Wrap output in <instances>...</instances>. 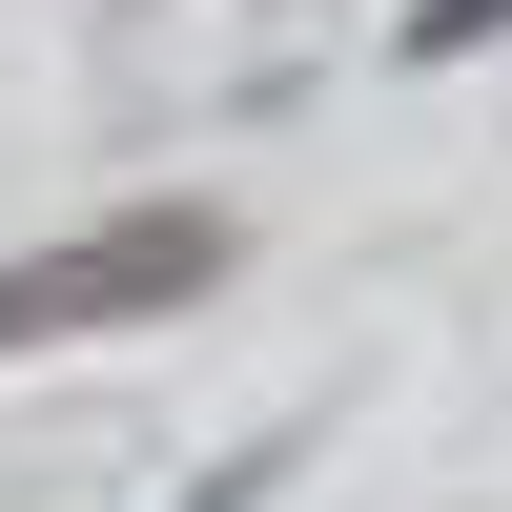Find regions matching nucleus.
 <instances>
[{
	"label": "nucleus",
	"mask_w": 512,
	"mask_h": 512,
	"mask_svg": "<svg viewBox=\"0 0 512 512\" xmlns=\"http://www.w3.org/2000/svg\"><path fill=\"white\" fill-rule=\"evenodd\" d=\"M492 41H512V0H410V21H390V62H492Z\"/></svg>",
	"instance_id": "3"
},
{
	"label": "nucleus",
	"mask_w": 512,
	"mask_h": 512,
	"mask_svg": "<svg viewBox=\"0 0 512 512\" xmlns=\"http://www.w3.org/2000/svg\"><path fill=\"white\" fill-rule=\"evenodd\" d=\"M287 472H308V410H287V431H246V451H205V492H164V512H267Z\"/></svg>",
	"instance_id": "2"
},
{
	"label": "nucleus",
	"mask_w": 512,
	"mask_h": 512,
	"mask_svg": "<svg viewBox=\"0 0 512 512\" xmlns=\"http://www.w3.org/2000/svg\"><path fill=\"white\" fill-rule=\"evenodd\" d=\"M226 267H246L226 205H103V226H62V246L0 267V369H21V349H82V328H164V308H205Z\"/></svg>",
	"instance_id": "1"
}]
</instances>
